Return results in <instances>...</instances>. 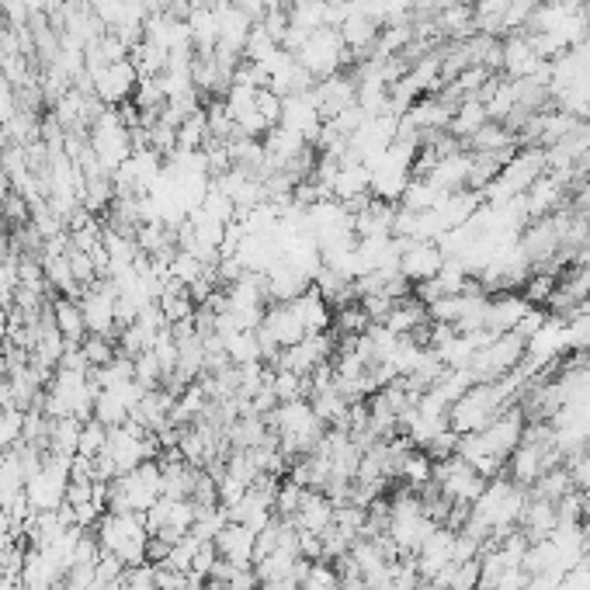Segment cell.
<instances>
[{
  "label": "cell",
  "instance_id": "obj_29",
  "mask_svg": "<svg viewBox=\"0 0 590 590\" xmlns=\"http://www.w3.org/2000/svg\"><path fill=\"white\" fill-rule=\"evenodd\" d=\"M441 199H444V192H441V187H438L431 178L414 174V181L407 184V192H404V199H399V205L410 208V212H428V208H435Z\"/></svg>",
  "mask_w": 590,
  "mask_h": 590
},
{
  "label": "cell",
  "instance_id": "obj_8",
  "mask_svg": "<svg viewBox=\"0 0 590 590\" xmlns=\"http://www.w3.org/2000/svg\"><path fill=\"white\" fill-rule=\"evenodd\" d=\"M90 77V94L98 98L105 108H122L136 98V87H139V69L132 66V60L122 63H108L101 69H94Z\"/></svg>",
  "mask_w": 590,
  "mask_h": 590
},
{
  "label": "cell",
  "instance_id": "obj_4",
  "mask_svg": "<svg viewBox=\"0 0 590 590\" xmlns=\"http://www.w3.org/2000/svg\"><path fill=\"white\" fill-rule=\"evenodd\" d=\"M296 60L313 81H326V77L344 74V66L351 63V53H347V45L341 42L337 29H320V32H313L310 39L302 42V50L296 53Z\"/></svg>",
  "mask_w": 590,
  "mask_h": 590
},
{
  "label": "cell",
  "instance_id": "obj_14",
  "mask_svg": "<svg viewBox=\"0 0 590 590\" xmlns=\"http://www.w3.org/2000/svg\"><path fill=\"white\" fill-rule=\"evenodd\" d=\"M379 29H383L379 21L368 18V14L362 11V0H358V4H351V8H341L337 35H341V42L347 45L351 56H358V60L372 56L375 42H379Z\"/></svg>",
  "mask_w": 590,
  "mask_h": 590
},
{
  "label": "cell",
  "instance_id": "obj_20",
  "mask_svg": "<svg viewBox=\"0 0 590 590\" xmlns=\"http://www.w3.org/2000/svg\"><path fill=\"white\" fill-rule=\"evenodd\" d=\"M431 178L441 192H462V187H469L472 181V153L469 150H448V153H438V160L431 163V171L423 174Z\"/></svg>",
  "mask_w": 590,
  "mask_h": 590
},
{
  "label": "cell",
  "instance_id": "obj_35",
  "mask_svg": "<svg viewBox=\"0 0 590 590\" xmlns=\"http://www.w3.org/2000/svg\"><path fill=\"white\" fill-rule=\"evenodd\" d=\"M11 379V362H8V351L4 344H0V386H4Z\"/></svg>",
  "mask_w": 590,
  "mask_h": 590
},
{
  "label": "cell",
  "instance_id": "obj_31",
  "mask_svg": "<svg viewBox=\"0 0 590 590\" xmlns=\"http://www.w3.org/2000/svg\"><path fill=\"white\" fill-rule=\"evenodd\" d=\"M105 444H108V428L98 420V417H87L81 423V448H77V455L84 459H98L105 452Z\"/></svg>",
  "mask_w": 590,
  "mask_h": 590
},
{
  "label": "cell",
  "instance_id": "obj_21",
  "mask_svg": "<svg viewBox=\"0 0 590 590\" xmlns=\"http://www.w3.org/2000/svg\"><path fill=\"white\" fill-rule=\"evenodd\" d=\"M334 511L337 504L326 497L323 490H305V497L299 504V511L289 517L296 532H310V535H323L334 528Z\"/></svg>",
  "mask_w": 590,
  "mask_h": 590
},
{
  "label": "cell",
  "instance_id": "obj_27",
  "mask_svg": "<svg viewBox=\"0 0 590 590\" xmlns=\"http://www.w3.org/2000/svg\"><path fill=\"white\" fill-rule=\"evenodd\" d=\"M81 423L77 417H53L50 423V441H45V455L56 459H74L81 448Z\"/></svg>",
  "mask_w": 590,
  "mask_h": 590
},
{
  "label": "cell",
  "instance_id": "obj_24",
  "mask_svg": "<svg viewBox=\"0 0 590 590\" xmlns=\"http://www.w3.org/2000/svg\"><path fill=\"white\" fill-rule=\"evenodd\" d=\"M289 305H292V313L299 317V323L305 326V334H326V330L334 326V305H330L317 289L296 296Z\"/></svg>",
  "mask_w": 590,
  "mask_h": 590
},
{
  "label": "cell",
  "instance_id": "obj_10",
  "mask_svg": "<svg viewBox=\"0 0 590 590\" xmlns=\"http://www.w3.org/2000/svg\"><path fill=\"white\" fill-rule=\"evenodd\" d=\"M501 69L511 81H532L535 77L549 87V60H541L535 53L528 32H511L501 42Z\"/></svg>",
  "mask_w": 590,
  "mask_h": 590
},
{
  "label": "cell",
  "instance_id": "obj_15",
  "mask_svg": "<svg viewBox=\"0 0 590 590\" xmlns=\"http://www.w3.org/2000/svg\"><path fill=\"white\" fill-rule=\"evenodd\" d=\"M414 566H417V573L423 583H431L444 566H452L455 562V528H448V525H438L428 538L420 541V549L410 556Z\"/></svg>",
  "mask_w": 590,
  "mask_h": 590
},
{
  "label": "cell",
  "instance_id": "obj_26",
  "mask_svg": "<svg viewBox=\"0 0 590 590\" xmlns=\"http://www.w3.org/2000/svg\"><path fill=\"white\" fill-rule=\"evenodd\" d=\"M486 122H493L490 111H486V101L480 98V94H472V98H462L452 111V126H448V132H452L455 139H472Z\"/></svg>",
  "mask_w": 590,
  "mask_h": 590
},
{
  "label": "cell",
  "instance_id": "obj_34",
  "mask_svg": "<svg viewBox=\"0 0 590 590\" xmlns=\"http://www.w3.org/2000/svg\"><path fill=\"white\" fill-rule=\"evenodd\" d=\"M275 50H278V39H271V35H268V29L261 25V21H257L254 32H250V39H247L244 60H247V63H261V60H268Z\"/></svg>",
  "mask_w": 590,
  "mask_h": 590
},
{
  "label": "cell",
  "instance_id": "obj_33",
  "mask_svg": "<svg viewBox=\"0 0 590 590\" xmlns=\"http://www.w3.org/2000/svg\"><path fill=\"white\" fill-rule=\"evenodd\" d=\"M302 497H305V486H299L296 480H281L278 490H275V514L286 517V522H289V517L299 511Z\"/></svg>",
  "mask_w": 590,
  "mask_h": 590
},
{
  "label": "cell",
  "instance_id": "obj_1",
  "mask_svg": "<svg viewBox=\"0 0 590 590\" xmlns=\"http://www.w3.org/2000/svg\"><path fill=\"white\" fill-rule=\"evenodd\" d=\"M268 428H271V435L281 444V452H286L289 459L313 452L326 435V423L320 420V414L313 410L310 399H289V404H278L268 414Z\"/></svg>",
  "mask_w": 590,
  "mask_h": 590
},
{
  "label": "cell",
  "instance_id": "obj_28",
  "mask_svg": "<svg viewBox=\"0 0 590 590\" xmlns=\"http://www.w3.org/2000/svg\"><path fill=\"white\" fill-rule=\"evenodd\" d=\"M399 483H404L407 490L420 493L423 486H431L435 483V459L423 452V448H410L404 465H399Z\"/></svg>",
  "mask_w": 590,
  "mask_h": 590
},
{
  "label": "cell",
  "instance_id": "obj_16",
  "mask_svg": "<svg viewBox=\"0 0 590 590\" xmlns=\"http://www.w3.org/2000/svg\"><path fill=\"white\" fill-rule=\"evenodd\" d=\"M535 310L525 292H493L486 305V330L490 334H514L522 320Z\"/></svg>",
  "mask_w": 590,
  "mask_h": 590
},
{
  "label": "cell",
  "instance_id": "obj_5",
  "mask_svg": "<svg viewBox=\"0 0 590 590\" xmlns=\"http://www.w3.org/2000/svg\"><path fill=\"white\" fill-rule=\"evenodd\" d=\"M522 362H525V341L517 334H497L483 351H476L469 375L472 383H501L522 368Z\"/></svg>",
  "mask_w": 590,
  "mask_h": 590
},
{
  "label": "cell",
  "instance_id": "obj_17",
  "mask_svg": "<svg viewBox=\"0 0 590 590\" xmlns=\"http://www.w3.org/2000/svg\"><path fill=\"white\" fill-rule=\"evenodd\" d=\"M313 101L320 105L326 122L344 115L347 108H354L358 105V84H354V74H337V77L317 81L313 84Z\"/></svg>",
  "mask_w": 590,
  "mask_h": 590
},
{
  "label": "cell",
  "instance_id": "obj_36",
  "mask_svg": "<svg viewBox=\"0 0 590 590\" xmlns=\"http://www.w3.org/2000/svg\"><path fill=\"white\" fill-rule=\"evenodd\" d=\"M8 320H11V299L0 292V326H8Z\"/></svg>",
  "mask_w": 590,
  "mask_h": 590
},
{
  "label": "cell",
  "instance_id": "obj_32",
  "mask_svg": "<svg viewBox=\"0 0 590 590\" xmlns=\"http://www.w3.org/2000/svg\"><path fill=\"white\" fill-rule=\"evenodd\" d=\"M81 351H84V358H87L90 372L118 358V344H115V337H101V334H87V337L81 341Z\"/></svg>",
  "mask_w": 590,
  "mask_h": 590
},
{
  "label": "cell",
  "instance_id": "obj_6",
  "mask_svg": "<svg viewBox=\"0 0 590 590\" xmlns=\"http://www.w3.org/2000/svg\"><path fill=\"white\" fill-rule=\"evenodd\" d=\"M435 486L452 507L469 511L480 501V493L486 490V480L462 455H452V459L435 462Z\"/></svg>",
  "mask_w": 590,
  "mask_h": 590
},
{
  "label": "cell",
  "instance_id": "obj_30",
  "mask_svg": "<svg viewBox=\"0 0 590 590\" xmlns=\"http://www.w3.org/2000/svg\"><path fill=\"white\" fill-rule=\"evenodd\" d=\"M341 583H344V577L337 573V566L326 559L310 562L305 573L299 577V590H341Z\"/></svg>",
  "mask_w": 590,
  "mask_h": 590
},
{
  "label": "cell",
  "instance_id": "obj_18",
  "mask_svg": "<svg viewBox=\"0 0 590 590\" xmlns=\"http://www.w3.org/2000/svg\"><path fill=\"white\" fill-rule=\"evenodd\" d=\"M265 289H268L271 302H292L296 296L313 289V275L296 268L292 261H281V257H278V261L265 271Z\"/></svg>",
  "mask_w": 590,
  "mask_h": 590
},
{
  "label": "cell",
  "instance_id": "obj_25",
  "mask_svg": "<svg viewBox=\"0 0 590 590\" xmlns=\"http://www.w3.org/2000/svg\"><path fill=\"white\" fill-rule=\"evenodd\" d=\"M50 323L60 330L66 341H74V344H81L87 337V326H84V313H81L77 296H56L50 302Z\"/></svg>",
  "mask_w": 590,
  "mask_h": 590
},
{
  "label": "cell",
  "instance_id": "obj_9",
  "mask_svg": "<svg viewBox=\"0 0 590 590\" xmlns=\"http://www.w3.org/2000/svg\"><path fill=\"white\" fill-rule=\"evenodd\" d=\"M334 354H337V341L326 330V334H310V337H302L296 347H286L271 365L275 368H286L292 375H302V379H310L317 368L334 362Z\"/></svg>",
  "mask_w": 590,
  "mask_h": 590
},
{
  "label": "cell",
  "instance_id": "obj_38",
  "mask_svg": "<svg viewBox=\"0 0 590 590\" xmlns=\"http://www.w3.org/2000/svg\"><path fill=\"white\" fill-rule=\"evenodd\" d=\"M4 546H8V538H4V535H0V553H4Z\"/></svg>",
  "mask_w": 590,
  "mask_h": 590
},
{
  "label": "cell",
  "instance_id": "obj_2",
  "mask_svg": "<svg viewBox=\"0 0 590 590\" xmlns=\"http://www.w3.org/2000/svg\"><path fill=\"white\" fill-rule=\"evenodd\" d=\"M94 399H98V386H94L90 372L56 368L50 375V383H45V389H42L39 407L50 417L87 420V417H94Z\"/></svg>",
  "mask_w": 590,
  "mask_h": 590
},
{
  "label": "cell",
  "instance_id": "obj_12",
  "mask_svg": "<svg viewBox=\"0 0 590 590\" xmlns=\"http://www.w3.org/2000/svg\"><path fill=\"white\" fill-rule=\"evenodd\" d=\"M323 122H326V118H323L320 105L313 101V87L302 90V94H289V98H281V118H278V126L299 132L310 147L320 139Z\"/></svg>",
  "mask_w": 590,
  "mask_h": 590
},
{
  "label": "cell",
  "instance_id": "obj_7",
  "mask_svg": "<svg viewBox=\"0 0 590 590\" xmlns=\"http://www.w3.org/2000/svg\"><path fill=\"white\" fill-rule=\"evenodd\" d=\"M69 490V459L45 455V462L25 480V497L35 514L42 511H60Z\"/></svg>",
  "mask_w": 590,
  "mask_h": 590
},
{
  "label": "cell",
  "instance_id": "obj_23",
  "mask_svg": "<svg viewBox=\"0 0 590 590\" xmlns=\"http://www.w3.org/2000/svg\"><path fill=\"white\" fill-rule=\"evenodd\" d=\"M566 184L562 178H556V174H541L528 192H525V208H528V219L535 223V219H549V216H556L559 212V205L566 202Z\"/></svg>",
  "mask_w": 590,
  "mask_h": 590
},
{
  "label": "cell",
  "instance_id": "obj_13",
  "mask_svg": "<svg viewBox=\"0 0 590 590\" xmlns=\"http://www.w3.org/2000/svg\"><path fill=\"white\" fill-rule=\"evenodd\" d=\"M444 250L435 240H404V254H399V275L410 289L428 286V281L441 271Z\"/></svg>",
  "mask_w": 590,
  "mask_h": 590
},
{
  "label": "cell",
  "instance_id": "obj_11",
  "mask_svg": "<svg viewBox=\"0 0 590 590\" xmlns=\"http://www.w3.org/2000/svg\"><path fill=\"white\" fill-rule=\"evenodd\" d=\"M81 313H84V326L87 334H101V337H115L118 334V292L111 281H94L81 296Z\"/></svg>",
  "mask_w": 590,
  "mask_h": 590
},
{
  "label": "cell",
  "instance_id": "obj_19",
  "mask_svg": "<svg viewBox=\"0 0 590 590\" xmlns=\"http://www.w3.org/2000/svg\"><path fill=\"white\" fill-rule=\"evenodd\" d=\"M254 549H257V532L240 525V522H229L219 535H216V553L223 562L236 566V570H250L254 566Z\"/></svg>",
  "mask_w": 590,
  "mask_h": 590
},
{
  "label": "cell",
  "instance_id": "obj_3",
  "mask_svg": "<svg viewBox=\"0 0 590 590\" xmlns=\"http://www.w3.org/2000/svg\"><path fill=\"white\" fill-rule=\"evenodd\" d=\"M101 541V553L122 559L126 566L147 562V546H150V528L143 522V514H115L108 511L98 525L90 528Z\"/></svg>",
  "mask_w": 590,
  "mask_h": 590
},
{
  "label": "cell",
  "instance_id": "obj_37",
  "mask_svg": "<svg viewBox=\"0 0 590 590\" xmlns=\"http://www.w3.org/2000/svg\"><path fill=\"white\" fill-rule=\"evenodd\" d=\"M323 4H330V8H351V4H358V0H323Z\"/></svg>",
  "mask_w": 590,
  "mask_h": 590
},
{
  "label": "cell",
  "instance_id": "obj_22",
  "mask_svg": "<svg viewBox=\"0 0 590 590\" xmlns=\"http://www.w3.org/2000/svg\"><path fill=\"white\" fill-rule=\"evenodd\" d=\"M354 236L358 240H372V236H396V205L379 202V199H365L362 205H354Z\"/></svg>",
  "mask_w": 590,
  "mask_h": 590
}]
</instances>
